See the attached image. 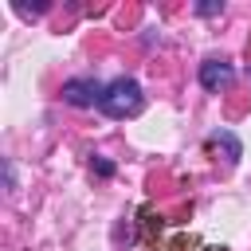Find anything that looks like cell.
<instances>
[{
    "label": "cell",
    "instance_id": "obj_1",
    "mask_svg": "<svg viewBox=\"0 0 251 251\" xmlns=\"http://www.w3.org/2000/svg\"><path fill=\"white\" fill-rule=\"evenodd\" d=\"M98 110H102L106 118H118V122H126V118H137V114L145 110V94H141L137 78L122 75V78L106 82V90H102V102H98Z\"/></svg>",
    "mask_w": 251,
    "mask_h": 251
},
{
    "label": "cell",
    "instance_id": "obj_2",
    "mask_svg": "<svg viewBox=\"0 0 251 251\" xmlns=\"http://www.w3.org/2000/svg\"><path fill=\"white\" fill-rule=\"evenodd\" d=\"M102 90H106V86H102L98 78H67V82H63V102L86 110V106H98V102H102Z\"/></svg>",
    "mask_w": 251,
    "mask_h": 251
},
{
    "label": "cell",
    "instance_id": "obj_3",
    "mask_svg": "<svg viewBox=\"0 0 251 251\" xmlns=\"http://www.w3.org/2000/svg\"><path fill=\"white\" fill-rule=\"evenodd\" d=\"M231 82H235V67H231L227 59H204V63H200V86H204V90L220 94V90H227Z\"/></svg>",
    "mask_w": 251,
    "mask_h": 251
},
{
    "label": "cell",
    "instance_id": "obj_4",
    "mask_svg": "<svg viewBox=\"0 0 251 251\" xmlns=\"http://www.w3.org/2000/svg\"><path fill=\"white\" fill-rule=\"evenodd\" d=\"M208 149H224V161H227V165H235V161L243 157V145H239V137H235V133H227V129H216V133H208Z\"/></svg>",
    "mask_w": 251,
    "mask_h": 251
},
{
    "label": "cell",
    "instance_id": "obj_5",
    "mask_svg": "<svg viewBox=\"0 0 251 251\" xmlns=\"http://www.w3.org/2000/svg\"><path fill=\"white\" fill-rule=\"evenodd\" d=\"M224 12V0H208V4H196V16H220Z\"/></svg>",
    "mask_w": 251,
    "mask_h": 251
},
{
    "label": "cell",
    "instance_id": "obj_6",
    "mask_svg": "<svg viewBox=\"0 0 251 251\" xmlns=\"http://www.w3.org/2000/svg\"><path fill=\"white\" fill-rule=\"evenodd\" d=\"M94 173H98V176H114V165H110L106 157H94Z\"/></svg>",
    "mask_w": 251,
    "mask_h": 251
},
{
    "label": "cell",
    "instance_id": "obj_7",
    "mask_svg": "<svg viewBox=\"0 0 251 251\" xmlns=\"http://www.w3.org/2000/svg\"><path fill=\"white\" fill-rule=\"evenodd\" d=\"M247 75H251V67H247Z\"/></svg>",
    "mask_w": 251,
    "mask_h": 251
}]
</instances>
